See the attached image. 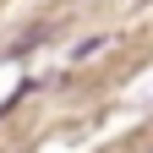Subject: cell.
<instances>
[{
  "mask_svg": "<svg viewBox=\"0 0 153 153\" xmlns=\"http://www.w3.org/2000/svg\"><path fill=\"white\" fill-rule=\"evenodd\" d=\"M148 99H153V93H148Z\"/></svg>",
  "mask_w": 153,
  "mask_h": 153,
  "instance_id": "6da1fadb",
  "label": "cell"
}]
</instances>
